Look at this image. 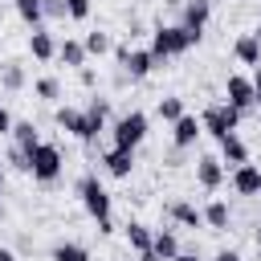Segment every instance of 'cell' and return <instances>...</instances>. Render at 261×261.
Returning a JSON list of instances; mask_svg holds the SVG:
<instances>
[{"instance_id": "cell-1", "label": "cell", "mask_w": 261, "mask_h": 261, "mask_svg": "<svg viewBox=\"0 0 261 261\" xmlns=\"http://www.w3.org/2000/svg\"><path fill=\"white\" fill-rule=\"evenodd\" d=\"M77 196H82V208L90 212V220L98 224V232H114V220H110L114 200H110V192L102 188V179H98L94 171H86V175L77 179Z\"/></svg>"}, {"instance_id": "cell-2", "label": "cell", "mask_w": 261, "mask_h": 261, "mask_svg": "<svg viewBox=\"0 0 261 261\" xmlns=\"http://www.w3.org/2000/svg\"><path fill=\"white\" fill-rule=\"evenodd\" d=\"M192 45H200V37L188 33L184 24H159V29L151 33V57H155V61L179 57V53H188Z\"/></svg>"}, {"instance_id": "cell-3", "label": "cell", "mask_w": 261, "mask_h": 261, "mask_svg": "<svg viewBox=\"0 0 261 261\" xmlns=\"http://www.w3.org/2000/svg\"><path fill=\"white\" fill-rule=\"evenodd\" d=\"M200 126L220 143V139H228V135H237V126H241V110H232L228 102H212V106H204V114H200Z\"/></svg>"}, {"instance_id": "cell-4", "label": "cell", "mask_w": 261, "mask_h": 261, "mask_svg": "<svg viewBox=\"0 0 261 261\" xmlns=\"http://www.w3.org/2000/svg\"><path fill=\"white\" fill-rule=\"evenodd\" d=\"M110 135H114V147L135 151V147L147 139V114H143V110H126V114H118L114 126H110Z\"/></svg>"}, {"instance_id": "cell-5", "label": "cell", "mask_w": 261, "mask_h": 261, "mask_svg": "<svg viewBox=\"0 0 261 261\" xmlns=\"http://www.w3.org/2000/svg\"><path fill=\"white\" fill-rule=\"evenodd\" d=\"M61 151L53 147V143H41L33 155H29V175L37 179V184H53L57 175H61Z\"/></svg>"}, {"instance_id": "cell-6", "label": "cell", "mask_w": 261, "mask_h": 261, "mask_svg": "<svg viewBox=\"0 0 261 261\" xmlns=\"http://www.w3.org/2000/svg\"><path fill=\"white\" fill-rule=\"evenodd\" d=\"M224 98H228V106H232V110L249 114V110L257 106V94H253V77H241V73H232V77L224 82Z\"/></svg>"}, {"instance_id": "cell-7", "label": "cell", "mask_w": 261, "mask_h": 261, "mask_svg": "<svg viewBox=\"0 0 261 261\" xmlns=\"http://www.w3.org/2000/svg\"><path fill=\"white\" fill-rule=\"evenodd\" d=\"M53 118H57V126H61V130H69V135H73V139H82V143H94V139H98V135H94V126H90V118H86V110L61 106Z\"/></svg>"}, {"instance_id": "cell-8", "label": "cell", "mask_w": 261, "mask_h": 261, "mask_svg": "<svg viewBox=\"0 0 261 261\" xmlns=\"http://www.w3.org/2000/svg\"><path fill=\"white\" fill-rule=\"evenodd\" d=\"M196 184H200L204 192H216V188L224 184V163H220L216 155H200V159H196Z\"/></svg>"}, {"instance_id": "cell-9", "label": "cell", "mask_w": 261, "mask_h": 261, "mask_svg": "<svg viewBox=\"0 0 261 261\" xmlns=\"http://www.w3.org/2000/svg\"><path fill=\"white\" fill-rule=\"evenodd\" d=\"M114 179H126L130 171H135V151H126V147H110V151H102V159H98Z\"/></svg>"}, {"instance_id": "cell-10", "label": "cell", "mask_w": 261, "mask_h": 261, "mask_svg": "<svg viewBox=\"0 0 261 261\" xmlns=\"http://www.w3.org/2000/svg\"><path fill=\"white\" fill-rule=\"evenodd\" d=\"M232 188H237V196H261V167L257 163L232 167Z\"/></svg>"}, {"instance_id": "cell-11", "label": "cell", "mask_w": 261, "mask_h": 261, "mask_svg": "<svg viewBox=\"0 0 261 261\" xmlns=\"http://www.w3.org/2000/svg\"><path fill=\"white\" fill-rule=\"evenodd\" d=\"M208 16H212V4L208 0H184V29L188 33H196V37H204V24H208Z\"/></svg>"}, {"instance_id": "cell-12", "label": "cell", "mask_w": 261, "mask_h": 261, "mask_svg": "<svg viewBox=\"0 0 261 261\" xmlns=\"http://www.w3.org/2000/svg\"><path fill=\"white\" fill-rule=\"evenodd\" d=\"M232 57L241 65H261V33H241L232 41Z\"/></svg>"}, {"instance_id": "cell-13", "label": "cell", "mask_w": 261, "mask_h": 261, "mask_svg": "<svg viewBox=\"0 0 261 261\" xmlns=\"http://www.w3.org/2000/svg\"><path fill=\"white\" fill-rule=\"evenodd\" d=\"M200 135H204V126H200V118H196V114H184V118H175V122H171V143H175L179 151H184V147H192Z\"/></svg>"}, {"instance_id": "cell-14", "label": "cell", "mask_w": 261, "mask_h": 261, "mask_svg": "<svg viewBox=\"0 0 261 261\" xmlns=\"http://www.w3.org/2000/svg\"><path fill=\"white\" fill-rule=\"evenodd\" d=\"M167 216H171L175 224H184V228H200V224H204V208H196V204H188V200H171V204H167Z\"/></svg>"}, {"instance_id": "cell-15", "label": "cell", "mask_w": 261, "mask_h": 261, "mask_svg": "<svg viewBox=\"0 0 261 261\" xmlns=\"http://www.w3.org/2000/svg\"><path fill=\"white\" fill-rule=\"evenodd\" d=\"M29 53H33L37 61H53V57H57L53 33H49V29H33V33H29Z\"/></svg>"}, {"instance_id": "cell-16", "label": "cell", "mask_w": 261, "mask_h": 261, "mask_svg": "<svg viewBox=\"0 0 261 261\" xmlns=\"http://www.w3.org/2000/svg\"><path fill=\"white\" fill-rule=\"evenodd\" d=\"M155 65H159V61L151 57V49H130V53H126V61H122V69H126L130 77H147Z\"/></svg>"}, {"instance_id": "cell-17", "label": "cell", "mask_w": 261, "mask_h": 261, "mask_svg": "<svg viewBox=\"0 0 261 261\" xmlns=\"http://www.w3.org/2000/svg\"><path fill=\"white\" fill-rule=\"evenodd\" d=\"M220 163H232V167L249 163V147H245V139H241V135L220 139Z\"/></svg>"}, {"instance_id": "cell-18", "label": "cell", "mask_w": 261, "mask_h": 261, "mask_svg": "<svg viewBox=\"0 0 261 261\" xmlns=\"http://www.w3.org/2000/svg\"><path fill=\"white\" fill-rule=\"evenodd\" d=\"M151 253H155L159 261H175V257H179V241H175V232H171V228H159L155 241H151Z\"/></svg>"}, {"instance_id": "cell-19", "label": "cell", "mask_w": 261, "mask_h": 261, "mask_svg": "<svg viewBox=\"0 0 261 261\" xmlns=\"http://www.w3.org/2000/svg\"><path fill=\"white\" fill-rule=\"evenodd\" d=\"M12 147H20L24 155H33V151L41 147V135H37V126H33V122H16V126H12Z\"/></svg>"}, {"instance_id": "cell-20", "label": "cell", "mask_w": 261, "mask_h": 261, "mask_svg": "<svg viewBox=\"0 0 261 261\" xmlns=\"http://www.w3.org/2000/svg\"><path fill=\"white\" fill-rule=\"evenodd\" d=\"M151 241H155V232H151L147 224H139V220L126 224V245H130L135 253H151Z\"/></svg>"}, {"instance_id": "cell-21", "label": "cell", "mask_w": 261, "mask_h": 261, "mask_svg": "<svg viewBox=\"0 0 261 261\" xmlns=\"http://www.w3.org/2000/svg\"><path fill=\"white\" fill-rule=\"evenodd\" d=\"M16 4V16L29 24V29H41V20H45V0H12Z\"/></svg>"}, {"instance_id": "cell-22", "label": "cell", "mask_w": 261, "mask_h": 261, "mask_svg": "<svg viewBox=\"0 0 261 261\" xmlns=\"http://www.w3.org/2000/svg\"><path fill=\"white\" fill-rule=\"evenodd\" d=\"M57 57H61L65 65H73V69H86V57H90V53H86L82 41H61V45H57Z\"/></svg>"}, {"instance_id": "cell-23", "label": "cell", "mask_w": 261, "mask_h": 261, "mask_svg": "<svg viewBox=\"0 0 261 261\" xmlns=\"http://www.w3.org/2000/svg\"><path fill=\"white\" fill-rule=\"evenodd\" d=\"M49 261H90V249L77 245V241H61V245H53Z\"/></svg>"}, {"instance_id": "cell-24", "label": "cell", "mask_w": 261, "mask_h": 261, "mask_svg": "<svg viewBox=\"0 0 261 261\" xmlns=\"http://www.w3.org/2000/svg\"><path fill=\"white\" fill-rule=\"evenodd\" d=\"M106 114H110V102H106V98H90V102H86V118H90L94 135L106 130Z\"/></svg>"}, {"instance_id": "cell-25", "label": "cell", "mask_w": 261, "mask_h": 261, "mask_svg": "<svg viewBox=\"0 0 261 261\" xmlns=\"http://www.w3.org/2000/svg\"><path fill=\"white\" fill-rule=\"evenodd\" d=\"M0 86L4 90H24V65L20 61H4L0 65Z\"/></svg>"}, {"instance_id": "cell-26", "label": "cell", "mask_w": 261, "mask_h": 261, "mask_svg": "<svg viewBox=\"0 0 261 261\" xmlns=\"http://www.w3.org/2000/svg\"><path fill=\"white\" fill-rule=\"evenodd\" d=\"M228 220H232V212H228L224 200H212V204L204 208V224H208V228H228Z\"/></svg>"}, {"instance_id": "cell-27", "label": "cell", "mask_w": 261, "mask_h": 261, "mask_svg": "<svg viewBox=\"0 0 261 261\" xmlns=\"http://www.w3.org/2000/svg\"><path fill=\"white\" fill-rule=\"evenodd\" d=\"M155 110H159V118H163V122H175V118H184V114H188V110H184V98H175V94L159 98V106H155Z\"/></svg>"}, {"instance_id": "cell-28", "label": "cell", "mask_w": 261, "mask_h": 261, "mask_svg": "<svg viewBox=\"0 0 261 261\" xmlns=\"http://www.w3.org/2000/svg\"><path fill=\"white\" fill-rule=\"evenodd\" d=\"M33 90H37V98H45V102L61 98V82H57V77H37V82H33Z\"/></svg>"}, {"instance_id": "cell-29", "label": "cell", "mask_w": 261, "mask_h": 261, "mask_svg": "<svg viewBox=\"0 0 261 261\" xmlns=\"http://www.w3.org/2000/svg\"><path fill=\"white\" fill-rule=\"evenodd\" d=\"M82 45H86V53H98V57H102V53L110 49V37L94 29V33H86V41H82Z\"/></svg>"}, {"instance_id": "cell-30", "label": "cell", "mask_w": 261, "mask_h": 261, "mask_svg": "<svg viewBox=\"0 0 261 261\" xmlns=\"http://www.w3.org/2000/svg\"><path fill=\"white\" fill-rule=\"evenodd\" d=\"M90 8H94L90 0H65V12H69L73 20H86V16H90Z\"/></svg>"}, {"instance_id": "cell-31", "label": "cell", "mask_w": 261, "mask_h": 261, "mask_svg": "<svg viewBox=\"0 0 261 261\" xmlns=\"http://www.w3.org/2000/svg\"><path fill=\"white\" fill-rule=\"evenodd\" d=\"M45 16L49 20H65L69 12H65V0H45Z\"/></svg>"}, {"instance_id": "cell-32", "label": "cell", "mask_w": 261, "mask_h": 261, "mask_svg": "<svg viewBox=\"0 0 261 261\" xmlns=\"http://www.w3.org/2000/svg\"><path fill=\"white\" fill-rule=\"evenodd\" d=\"M8 163H12L16 171H29V155H24L20 147H8Z\"/></svg>"}, {"instance_id": "cell-33", "label": "cell", "mask_w": 261, "mask_h": 261, "mask_svg": "<svg viewBox=\"0 0 261 261\" xmlns=\"http://www.w3.org/2000/svg\"><path fill=\"white\" fill-rule=\"evenodd\" d=\"M12 126H16V122H12V114L0 106V135H12Z\"/></svg>"}, {"instance_id": "cell-34", "label": "cell", "mask_w": 261, "mask_h": 261, "mask_svg": "<svg viewBox=\"0 0 261 261\" xmlns=\"http://www.w3.org/2000/svg\"><path fill=\"white\" fill-rule=\"evenodd\" d=\"M216 261H241V253H232V249H220V253H216Z\"/></svg>"}, {"instance_id": "cell-35", "label": "cell", "mask_w": 261, "mask_h": 261, "mask_svg": "<svg viewBox=\"0 0 261 261\" xmlns=\"http://www.w3.org/2000/svg\"><path fill=\"white\" fill-rule=\"evenodd\" d=\"M253 94H257V106H261V65H257V73H253Z\"/></svg>"}, {"instance_id": "cell-36", "label": "cell", "mask_w": 261, "mask_h": 261, "mask_svg": "<svg viewBox=\"0 0 261 261\" xmlns=\"http://www.w3.org/2000/svg\"><path fill=\"white\" fill-rule=\"evenodd\" d=\"M0 261H16V253L12 249H0Z\"/></svg>"}, {"instance_id": "cell-37", "label": "cell", "mask_w": 261, "mask_h": 261, "mask_svg": "<svg viewBox=\"0 0 261 261\" xmlns=\"http://www.w3.org/2000/svg\"><path fill=\"white\" fill-rule=\"evenodd\" d=\"M175 261H200V257H196V253H179Z\"/></svg>"}, {"instance_id": "cell-38", "label": "cell", "mask_w": 261, "mask_h": 261, "mask_svg": "<svg viewBox=\"0 0 261 261\" xmlns=\"http://www.w3.org/2000/svg\"><path fill=\"white\" fill-rule=\"evenodd\" d=\"M139 261H159V257L155 253H139Z\"/></svg>"}, {"instance_id": "cell-39", "label": "cell", "mask_w": 261, "mask_h": 261, "mask_svg": "<svg viewBox=\"0 0 261 261\" xmlns=\"http://www.w3.org/2000/svg\"><path fill=\"white\" fill-rule=\"evenodd\" d=\"M253 241H257V249H261V228H257V232H253Z\"/></svg>"}, {"instance_id": "cell-40", "label": "cell", "mask_w": 261, "mask_h": 261, "mask_svg": "<svg viewBox=\"0 0 261 261\" xmlns=\"http://www.w3.org/2000/svg\"><path fill=\"white\" fill-rule=\"evenodd\" d=\"M0 220H4V204H0Z\"/></svg>"}, {"instance_id": "cell-41", "label": "cell", "mask_w": 261, "mask_h": 261, "mask_svg": "<svg viewBox=\"0 0 261 261\" xmlns=\"http://www.w3.org/2000/svg\"><path fill=\"white\" fill-rule=\"evenodd\" d=\"M0 188H4V171H0Z\"/></svg>"}]
</instances>
